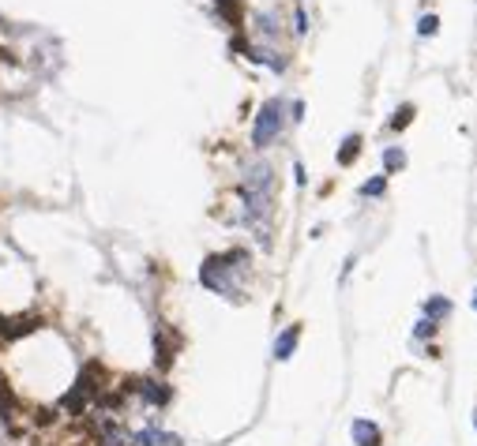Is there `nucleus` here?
I'll return each instance as SVG.
<instances>
[{
  "instance_id": "obj_1",
  "label": "nucleus",
  "mask_w": 477,
  "mask_h": 446,
  "mask_svg": "<svg viewBox=\"0 0 477 446\" xmlns=\"http://www.w3.org/2000/svg\"><path fill=\"white\" fill-rule=\"evenodd\" d=\"M249 263L244 252H226V255H207L203 266H199V282L207 285L210 293L218 296H237V282H233V271Z\"/></svg>"
},
{
  "instance_id": "obj_2",
  "label": "nucleus",
  "mask_w": 477,
  "mask_h": 446,
  "mask_svg": "<svg viewBox=\"0 0 477 446\" xmlns=\"http://www.w3.org/2000/svg\"><path fill=\"white\" fill-rule=\"evenodd\" d=\"M282 124H286V105L278 98H267L256 113V124H252V146L256 151H267L274 139L282 135Z\"/></svg>"
},
{
  "instance_id": "obj_3",
  "label": "nucleus",
  "mask_w": 477,
  "mask_h": 446,
  "mask_svg": "<svg viewBox=\"0 0 477 446\" xmlns=\"http://www.w3.org/2000/svg\"><path fill=\"white\" fill-rule=\"evenodd\" d=\"M135 390H140V397H143V402L147 405H166L169 402V397H173V390L166 386V383H162V379H143V383L140 386H135Z\"/></svg>"
},
{
  "instance_id": "obj_4",
  "label": "nucleus",
  "mask_w": 477,
  "mask_h": 446,
  "mask_svg": "<svg viewBox=\"0 0 477 446\" xmlns=\"http://www.w3.org/2000/svg\"><path fill=\"white\" fill-rule=\"evenodd\" d=\"M350 435H353V446H380V443H383L380 427H376L372 420H365V416L350 424Z\"/></svg>"
},
{
  "instance_id": "obj_5",
  "label": "nucleus",
  "mask_w": 477,
  "mask_h": 446,
  "mask_svg": "<svg viewBox=\"0 0 477 446\" xmlns=\"http://www.w3.org/2000/svg\"><path fill=\"white\" fill-rule=\"evenodd\" d=\"M297 341H301V327L293 323V327H286L278 338H274V360H290L293 349H297Z\"/></svg>"
},
{
  "instance_id": "obj_6",
  "label": "nucleus",
  "mask_w": 477,
  "mask_h": 446,
  "mask_svg": "<svg viewBox=\"0 0 477 446\" xmlns=\"http://www.w3.org/2000/svg\"><path fill=\"white\" fill-rule=\"evenodd\" d=\"M249 57H252L256 64H267L271 71H286V57H282V53H274L271 45H256V49H249Z\"/></svg>"
},
{
  "instance_id": "obj_7",
  "label": "nucleus",
  "mask_w": 477,
  "mask_h": 446,
  "mask_svg": "<svg viewBox=\"0 0 477 446\" xmlns=\"http://www.w3.org/2000/svg\"><path fill=\"white\" fill-rule=\"evenodd\" d=\"M357 154H361V135H346L342 151H338V165H353Z\"/></svg>"
},
{
  "instance_id": "obj_8",
  "label": "nucleus",
  "mask_w": 477,
  "mask_h": 446,
  "mask_svg": "<svg viewBox=\"0 0 477 446\" xmlns=\"http://www.w3.org/2000/svg\"><path fill=\"white\" fill-rule=\"evenodd\" d=\"M256 31H260L267 42H271V38H278V19H274L271 12H260V15H256Z\"/></svg>"
},
{
  "instance_id": "obj_9",
  "label": "nucleus",
  "mask_w": 477,
  "mask_h": 446,
  "mask_svg": "<svg viewBox=\"0 0 477 446\" xmlns=\"http://www.w3.org/2000/svg\"><path fill=\"white\" fill-rule=\"evenodd\" d=\"M451 311V300H444V296H428V304H425V319H444V315Z\"/></svg>"
},
{
  "instance_id": "obj_10",
  "label": "nucleus",
  "mask_w": 477,
  "mask_h": 446,
  "mask_svg": "<svg viewBox=\"0 0 477 446\" xmlns=\"http://www.w3.org/2000/svg\"><path fill=\"white\" fill-rule=\"evenodd\" d=\"M402 165H406V154H402L399 146H387V151H383V169L394 173V169H402Z\"/></svg>"
},
{
  "instance_id": "obj_11",
  "label": "nucleus",
  "mask_w": 477,
  "mask_h": 446,
  "mask_svg": "<svg viewBox=\"0 0 477 446\" xmlns=\"http://www.w3.org/2000/svg\"><path fill=\"white\" fill-rule=\"evenodd\" d=\"M383 191H387V176H372V180L361 184V195H365V199H376V195H383Z\"/></svg>"
},
{
  "instance_id": "obj_12",
  "label": "nucleus",
  "mask_w": 477,
  "mask_h": 446,
  "mask_svg": "<svg viewBox=\"0 0 477 446\" xmlns=\"http://www.w3.org/2000/svg\"><path fill=\"white\" fill-rule=\"evenodd\" d=\"M410 120H414V105H402L399 113L391 117V128H394V132H402V128H406Z\"/></svg>"
},
{
  "instance_id": "obj_13",
  "label": "nucleus",
  "mask_w": 477,
  "mask_h": 446,
  "mask_svg": "<svg viewBox=\"0 0 477 446\" xmlns=\"http://www.w3.org/2000/svg\"><path fill=\"white\" fill-rule=\"evenodd\" d=\"M436 31H440V19H436V15H421V23H417V34H421V38H433Z\"/></svg>"
},
{
  "instance_id": "obj_14",
  "label": "nucleus",
  "mask_w": 477,
  "mask_h": 446,
  "mask_svg": "<svg viewBox=\"0 0 477 446\" xmlns=\"http://www.w3.org/2000/svg\"><path fill=\"white\" fill-rule=\"evenodd\" d=\"M293 31L308 34V15H305V8H301V4H297V12H293Z\"/></svg>"
},
{
  "instance_id": "obj_15",
  "label": "nucleus",
  "mask_w": 477,
  "mask_h": 446,
  "mask_svg": "<svg viewBox=\"0 0 477 446\" xmlns=\"http://www.w3.org/2000/svg\"><path fill=\"white\" fill-rule=\"evenodd\" d=\"M433 334H436V323L433 319H421L417 327H414V338H433Z\"/></svg>"
},
{
  "instance_id": "obj_16",
  "label": "nucleus",
  "mask_w": 477,
  "mask_h": 446,
  "mask_svg": "<svg viewBox=\"0 0 477 446\" xmlns=\"http://www.w3.org/2000/svg\"><path fill=\"white\" fill-rule=\"evenodd\" d=\"M158 446H185V439L173 431H158Z\"/></svg>"
},
{
  "instance_id": "obj_17",
  "label": "nucleus",
  "mask_w": 477,
  "mask_h": 446,
  "mask_svg": "<svg viewBox=\"0 0 477 446\" xmlns=\"http://www.w3.org/2000/svg\"><path fill=\"white\" fill-rule=\"evenodd\" d=\"M290 113H293V120H305V101H293Z\"/></svg>"
},
{
  "instance_id": "obj_18",
  "label": "nucleus",
  "mask_w": 477,
  "mask_h": 446,
  "mask_svg": "<svg viewBox=\"0 0 477 446\" xmlns=\"http://www.w3.org/2000/svg\"><path fill=\"white\" fill-rule=\"evenodd\" d=\"M474 431H477V413H474Z\"/></svg>"
},
{
  "instance_id": "obj_19",
  "label": "nucleus",
  "mask_w": 477,
  "mask_h": 446,
  "mask_svg": "<svg viewBox=\"0 0 477 446\" xmlns=\"http://www.w3.org/2000/svg\"><path fill=\"white\" fill-rule=\"evenodd\" d=\"M474 308H477V296H474Z\"/></svg>"
}]
</instances>
